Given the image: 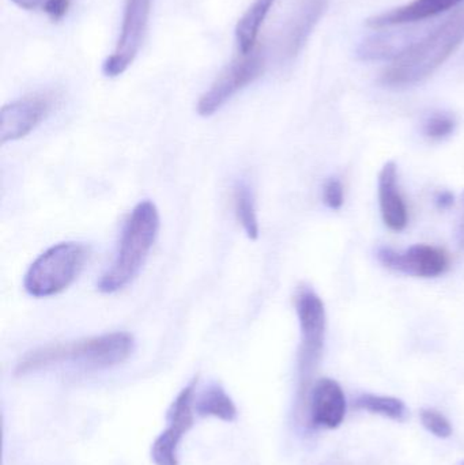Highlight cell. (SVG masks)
<instances>
[{
    "instance_id": "3",
    "label": "cell",
    "mask_w": 464,
    "mask_h": 465,
    "mask_svg": "<svg viewBox=\"0 0 464 465\" xmlns=\"http://www.w3.org/2000/svg\"><path fill=\"white\" fill-rule=\"evenodd\" d=\"M158 231L157 207L150 201L141 202L125 221L116 257L97 283L101 292L114 294L135 279L157 240Z\"/></svg>"
},
{
    "instance_id": "15",
    "label": "cell",
    "mask_w": 464,
    "mask_h": 465,
    "mask_svg": "<svg viewBox=\"0 0 464 465\" xmlns=\"http://www.w3.org/2000/svg\"><path fill=\"white\" fill-rule=\"evenodd\" d=\"M413 44L408 33H379L360 44L357 56L361 60H397Z\"/></svg>"
},
{
    "instance_id": "26",
    "label": "cell",
    "mask_w": 464,
    "mask_h": 465,
    "mask_svg": "<svg viewBox=\"0 0 464 465\" xmlns=\"http://www.w3.org/2000/svg\"><path fill=\"white\" fill-rule=\"evenodd\" d=\"M457 238L460 248L464 251V193L460 196L459 218H458Z\"/></svg>"
},
{
    "instance_id": "20",
    "label": "cell",
    "mask_w": 464,
    "mask_h": 465,
    "mask_svg": "<svg viewBox=\"0 0 464 465\" xmlns=\"http://www.w3.org/2000/svg\"><path fill=\"white\" fill-rule=\"evenodd\" d=\"M457 119L446 112H438L428 117L424 124V134L430 141H443L454 134Z\"/></svg>"
},
{
    "instance_id": "9",
    "label": "cell",
    "mask_w": 464,
    "mask_h": 465,
    "mask_svg": "<svg viewBox=\"0 0 464 465\" xmlns=\"http://www.w3.org/2000/svg\"><path fill=\"white\" fill-rule=\"evenodd\" d=\"M56 97L51 93L25 95L3 106L0 112V143L29 135L54 111Z\"/></svg>"
},
{
    "instance_id": "18",
    "label": "cell",
    "mask_w": 464,
    "mask_h": 465,
    "mask_svg": "<svg viewBox=\"0 0 464 465\" xmlns=\"http://www.w3.org/2000/svg\"><path fill=\"white\" fill-rule=\"evenodd\" d=\"M234 214L251 240L259 237V221L256 214L255 198L250 185L239 182L233 193Z\"/></svg>"
},
{
    "instance_id": "4",
    "label": "cell",
    "mask_w": 464,
    "mask_h": 465,
    "mask_svg": "<svg viewBox=\"0 0 464 465\" xmlns=\"http://www.w3.org/2000/svg\"><path fill=\"white\" fill-rule=\"evenodd\" d=\"M300 330L301 347L299 354V399L297 414L307 418L308 396L311 382L318 368L326 341V308L318 292L310 286H300L294 297Z\"/></svg>"
},
{
    "instance_id": "27",
    "label": "cell",
    "mask_w": 464,
    "mask_h": 465,
    "mask_svg": "<svg viewBox=\"0 0 464 465\" xmlns=\"http://www.w3.org/2000/svg\"><path fill=\"white\" fill-rule=\"evenodd\" d=\"M464 465V464H463Z\"/></svg>"
},
{
    "instance_id": "23",
    "label": "cell",
    "mask_w": 464,
    "mask_h": 465,
    "mask_svg": "<svg viewBox=\"0 0 464 465\" xmlns=\"http://www.w3.org/2000/svg\"><path fill=\"white\" fill-rule=\"evenodd\" d=\"M71 0H48L43 11L54 22L62 21L70 10Z\"/></svg>"
},
{
    "instance_id": "1",
    "label": "cell",
    "mask_w": 464,
    "mask_h": 465,
    "mask_svg": "<svg viewBox=\"0 0 464 465\" xmlns=\"http://www.w3.org/2000/svg\"><path fill=\"white\" fill-rule=\"evenodd\" d=\"M133 335L127 332H112L84 341L49 344L24 355L15 373L26 376L43 369L60 365L79 366L84 369H108L120 365L133 351Z\"/></svg>"
},
{
    "instance_id": "19",
    "label": "cell",
    "mask_w": 464,
    "mask_h": 465,
    "mask_svg": "<svg viewBox=\"0 0 464 465\" xmlns=\"http://www.w3.org/2000/svg\"><path fill=\"white\" fill-rule=\"evenodd\" d=\"M354 407L362 411L370 412V414L380 415V417L389 418V420L402 422L408 417V409L406 404L400 399L392 398V396H379L364 393L359 396L354 401Z\"/></svg>"
},
{
    "instance_id": "2",
    "label": "cell",
    "mask_w": 464,
    "mask_h": 465,
    "mask_svg": "<svg viewBox=\"0 0 464 465\" xmlns=\"http://www.w3.org/2000/svg\"><path fill=\"white\" fill-rule=\"evenodd\" d=\"M464 41V11L409 46L381 75V84L392 89L414 86L429 78Z\"/></svg>"
},
{
    "instance_id": "12",
    "label": "cell",
    "mask_w": 464,
    "mask_h": 465,
    "mask_svg": "<svg viewBox=\"0 0 464 465\" xmlns=\"http://www.w3.org/2000/svg\"><path fill=\"white\" fill-rule=\"evenodd\" d=\"M462 2L463 0H413L408 5L372 16L368 19L367 24L372 29L416 24L452 10Z\"/></svg>"
},
{
    "instance_id": "5",
    "label": "cell",
    "mask_w": 464,
    "mask_h": 465,
    "mask_svg": "<svg viewBox=\"0 0 464 465\" xmlns=\"http://www.w3.org/2000/svg\"><path fill=\"white\" fill-rule=\"evenodd\" d=\"M89 253V248L81 242H60L46 249L25 273L27 294L48 298L64 292L84 270Z\"/></svg>"
},
{
    "instance_id": "10",
    "label": "cell",
    "mask_w": 464,
    "mask_h": 465,
    "mask_svg": "<svg viewBox=\"0 0 464 465\" xmlns=\"http://www.w3.org/2000/svg\"><path fill=\"white\" fill-rule=\"evenodd\" d=\"M379 262L395 272L414 278H438L449 271V260L446 252L438 246L419 243L403 252L391 248L378 249Z\"/></svg>"
},
{
    "instance_id": "11",
    "label": "cell",
    "mask_w": 464,
    "mask_h": 465,
    "mask_svg": "<svg viewBox=\"0 0 464 465\" xmlns=\"http://www.w3.org/2000/svg\"><path fill=\"white\" fill-rule=\"evenodd\" d=\"M346 396L342 388L332 379H321L310 391L307 403L308 422L312 428L334 430L346 417Z\"/></svg>"
},
{
    "instance_id": "7",
    "label": "cell",
    "mask_w": 464,
    "mask_h": 465,
    "mask_svg": "<svg viewBox=\"0 0 464 465\" xmlns=\"http://www.w3.org/2000/svg\"><path fill=\"white\" fill-rule=\"evenodd\" d=\"M152 2L153 0H125L119 40L112 54L104 62V75L116 78L135 62L149 26Z\"/></svg>"
},
{
    "instance_id": "24",
    "label": "cell",
    "mask_w": 464,
    "mask_h": 465,
    "mask_svg": "<svg viewBox=\"0 0 464 465\" xmlns=\"http://www.w3.org/2000/svg\"><path fill=\"white\" fill-rule=\"evenodd\" d=\"M11 2L22 10L35 11L43 10L48 0H11Z\"/></svg>"
},
{
    "instance_id": "6",
    "label": "cell",
    "mask_w": 464,
    "mask_h": 465,
    "mask_svg": "<svg viewBox=\"0 0 464 465\" xmlns=\"http://www.w3.org/2000/svg\"><path fill=\"white\" fill-rule=\"evenodd\" d=\"M264 68H266V57L261 49L255 48L250 54H242V57L232 62L221 73L210 89L199 98L196 111L201 116H212L237 93L261 78Z\"/></svg>"
},
{
    "instance_id": "17",
    "label": "cell",
    "mask_w": 464,
    "mask_h": 465,
    "mask_svg": "<svg viewBox=\"0 0 464 465\" xmlns=\"http://www.w3.org/2000/svg\"><path fill=\"white\" fill-rule=\"evenodd\" d=\"M195 412L201 417H214L223 422L237 420L236 404L220 384H210L195 401Z\"/></svg>"
},
{
    "instance_id": "21",
    "label": "cell",
    "mask_w": 464,
    "mask_h": 465,
    "mask_svg": "<svg viewBox=\"0 0 464 465\" xmlns=\"http://www.w3.org/2000/svg\"><path fill=\"white\" fill-rule=\"evenodd\" d=\"M420 418H421L422 426L438 439H449L452 436L454 430H452L451 422L438 410H422Z\"/></svg>"
},
{
    "instance_id": "14",
    "label": "cell",
    "mask_w": 464,
    "mask_h": 465,
    "mask_svg": "<svg viewBox=\"0 0 464 465\" xmlns=\"http://www.w3.org/2000/svg\"><path fill=\"white\" fill-rule=\"evenodd\" d=\"M329 0H302L286 25L283 35V52L288 59H293L301 51L312 33L313 27L323 15Z\"/></svg>"
},
{
    "instance_id": "22",
    "label": "cell",
    "mask_w": 464,
    "mask_h": 465,
    "mask_svg": "<svg viewBox=\"0 0 464 465\" xmlns=\"http://www.w3.org/2000/svg\"><path fill=\"white\" fill-rule=\"evenodd\" d=\"M323 202L331 210H340L343 206V187L340 180L330 179L324 184Z\"/></svg>"
},
{
    "instance_id": "13",
    "label": "cell",
    "mask_w": 464,
    "mask_h": 465,
    "mask_svg": "<svg viewBox=\"0 0 464 465\" xmlns=\"http://www.w3.org/2000/svg\"><path fill=\"white\" fill-rule=\"evenodd\" d=\"M379 202L383 223L394 232L405 231L409 223L408 207L398 185L395 163H387L379 174Z\"/></svg>"
},
{
    "instance_id": "25",
    "label": "cell",
    "mask_w": 464,
    "mask_h": 465,
    "mask_svg": "<svg viewBox=\"0 0 464 465\" xmlns=\"http://www.w3.org/2000/svg\"><path fill=\"white\" fill-rule=\"evenodd\" d=\"M436 206L440 210H449V207L454 206V193H449V191H443V193H439L438 196L435 199Z\"/></svg>"
},
{
    "instance_id": "16",
    "label": "cell",
    "mask_w": 464,
    "mask_h": 465,
    "mask_svg": "<svg viewBox=\"0 0 464 465\" xmlns=\"http://www.w3.org/2000/svg\"><path fill=\"white\" fill-rule=\"evenodd\" d=\"M277 0H255L236 26V41L242 54H250L256 48L259 33Z\"/></svg>"
},
{
    "instance_id": "8",
    "label": "cell",
    "mask_w": 464,
    "mask_h": 465,
    "mask_svg": "<svg viewBox=\"0 0 464 465\" xmlns=\"http://www.w3.org/2000/svg\"><path fill=\"white\" fill-rule=\"evenodd\" d=\"M196 382L198 379H193L179 393L169 411L168 429L153 442L152 460L155 465H179L177 450L180 442L193 426Z\"/></svg>"
}]
</instances>
